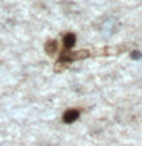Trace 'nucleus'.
I'll list each match as a JSON object with an SVG mask.
<instances>
[{
  "instance_id": "39448f33",
  "label": "nucleus",
  "mask_w": 142,
  "mask_h": 146,
  "mask_svg": "<svg viewBox=\"0 0 142 146\" xmlns=\"http://www.w3.org/2000/svg\"><path fill=\"white\" fill-rule=\"evenodd\" d=\"M131 58L133 59H141L142 58V52H139V50H133V52H131Z\"/></svg>"
},
{
  "instance_id": "f257e3e1",
  "label": "nucleus",
  "mask_w": 142,
  "mask_h": 146,
  "mask_svg": "<svg viewBox=\"0 0 142 146\" xmlns=\"http://www.w3.org/2000/svg\"><path fill=\"white\" fill-rule=\"evenodd\" d=\"M78 117H80V111H78V110H67V111L63 114V120L66 123L75 122Z\"/></svg>"
},
{
  "instance_id": "f03ea898",
  "label": "nucleus",
  "mask_w": 142,
  "mask_h": 146,
  "mask_svg": "<svg viewBox=\"0 0 142 146\" xmlns=\"http://www.w3.org/2000/svg\"><path fill=\"white\" fill-rule=\"evenodd\" d=\"M75 41H76L75 35H73V34H67L66 36H64V47H66V49H72L73 46H75Z\"/></svg>"
},
{
  "instance_id": "7ed1b4c3",
  "label": "nucleus",
  "mask_w": 142,
  "mask_h": 146,
  "mask_svg": "<svg viewBox=\"0 0 142 146\" xmlns=\"http://www.w3.org/2000/svg\"><path fill=\"white\" fill-rule=\"evenodd\" d=\"M44 49H46V52H48V55H54L55 52H57V41L49 40L48 43L44 44Z\"/></svg>"
},
{
  "instance_id": "20e7f679",
  "label": "nucleus",
  "mask_w": 142,
  "mask_h": 146,
  "mask_svg": "<svg viewBox=\"0 0 142 146\" xmlns=\"http://www.w3.org/2000/svg\"><path fill=\"white\" fill-rule=\"evenodd\" d=\"M87 56H89V52H78V53H72L73 61H75V59H80V58H87Z\"/></svg>"
}]
</instances>
